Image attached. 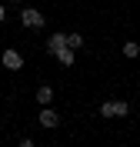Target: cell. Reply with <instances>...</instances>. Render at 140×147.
I'll return each instance as SVG.
<instances>
[{
  "instance_id": "cell-7",
  "label": "cell",
  "mask_w": 140,
  "mask_h": 147,
  "mask_svg": "<svg viewBox=\"0 0 140 147\" xmlns=\"http://www.w3.org/2000/svg\"><path fill=\"white\" fill-rule=\"evenodd\" d=\"M50 100H54V87H47V84L37 87V104H40V107H47Z\"/></svg>"
},
{
  "instance_id": "cell-6",
  "label": "cell",
  "mask_w": 140,
  "mask_h": 147,
  "mask_svg": "<svg viewBox=\"0 0 140 147\" xmlns=\"http://www.w3.org/2000/svg\"><path fill=\"white\" fill-rule=\"evenodd\" d=\"M57 60H60V64H64V67H70V64H74V60H77V57H74V47H60V50H57Z\"/></svg>"
},
{
  "instance_id": "cell-8",
  "label": "cell",
  "mask_w": 140,
  "mask_h": 147,
  "mask_svg": "<svg viewBox=\"0 0 140 147\" xmlns=\"http://www.w3.org/2000/svg\"><path fill=\"white\" fill-rule=\"evenodd\" d=\"M137 54H140V44H137V40H127V44H123V57H130V60H133Z\"/></svg>"
},
{
  "instance_id": "cell-9",
  "label": "cell",
  "mask_w": 140,
  "mask_h": 147,
  "mask_svg": "<svg viewBox=\"0 0 140 147\" xmlns=\"http://www.w3.org/2000/svg\"><path fill=\"white\" fill-rule=\"evenodd\" d=\"M67 47L80 50V47H84V34H67Z\"/></svg>"
},
{
  "instance_id": "cell-3",
  "label": "cell",
  "mask_w": 140,
  "mask_h": 147,
  "mask_svg": "<svg viewBox=\"0 0 140 147\" xmlns=\"http://www.w3.org/2000/svg\"><path fill=\"white\" fill-rule=\"evenodd\" d=\"M20 20H23V27H30V30L44 27V13H40L37 7H23L20 10Z\"/></svg>"
},
{
  "instance_id": "cell-5",
  "label": "cell",
  "mask_w": 140,
  "mask_h": 147,
  "mask_svg": "<svg viewBox=\"0 0 140 147\" xmlns=\"http://www.w3.org/2000/svg\"><path fill=\"white\" fill-rule=\"evenodd\" d=\"M60 47H67V34H50L47 37V54H57Z\"/></svg>"
},
{
  "instance_id": "cell-10",
  "label": "cell",
  "mask_w": 140,
  "mask_h": 147,
  "mask_svg": "<svg viewBox=\"0 0 140 147\" xmlns=\"http://www.w3.org/2000/svg\"><path fill=\"white\" fill-rule=\"evenodd\" d=\"M17 147H37V144H33L30 137H20V144H17Z\"/></svg>"
},
{
  "instance_id": "cell-2",
  "label": "cell",
  "mask_w": 140,
  "mask_h": 147,
  "mask_svg": "<svg viewBox=\"0 0 140 147\" xmlns=\"http://www.w3.org/2000/svg\"><path fill=\"white\" fill-rule=\"evenodd\" d=\"M37 124L40 127H47V130H54V127H60V114H57L50 104L47 107H40V114H37Z\"/></svg>"
},
{
  "instance_id": "cell-11",
  "label": "cell",
  "mask_w": 140,
  "mask_h": 147,
  "mask_svg": "<svg viewBox=\"0 0 140 147\" xmlns=\"http://www.w3.org/2000/svg\"><path fill=\"white\" fill-rule=\"evenodd\" d=\"M7 20V3H0V24Z\"/></svg>"
},
{
  "instance_id": "cell-1",
  "label": "cell",
  "mask_w": 140,
  "mask_h": 147,
  "mask_svg": "<svg viewBox=\"0 0 140 147\" xmlns=\"http://www.w3.org/2000/svg\"><path fill=\"white\" fill-rule=\"evenodd\" d=\"M97 114H100V117H127V114H130V104L127 100H103Z\"/></svg>"
},
{
  "instance_id": "cell-12",
  "label": "cell",
  "mask_w": 140,
  "mask_h": 147,
  "mask_svg": "<svg viewBox=\"0 0 140 147\" xmlns=\"http://www.w3.org/2000/svg\"><path fill=\"white\" fill-rule=\"evenodd\" d=\"M7 3H20V0H7Z\"/></svg>"
},
{
  "instance_id": "cell-4",
  "label": "cell",
  "mask_w": 140,
  "mask_h": 147,
  "mask_svg": "<svg viewBox=\"0 0 140 147\" xmlns=\"http://www.w3.org/2000/svg\"><path fill=\"white\" fill-rule=\"evenodd\" d=\"M0 64L7 67V70H20V67H23V57H20L13 47H7V50H3V57H0Z\"/></svg>"
}]
</instances>
